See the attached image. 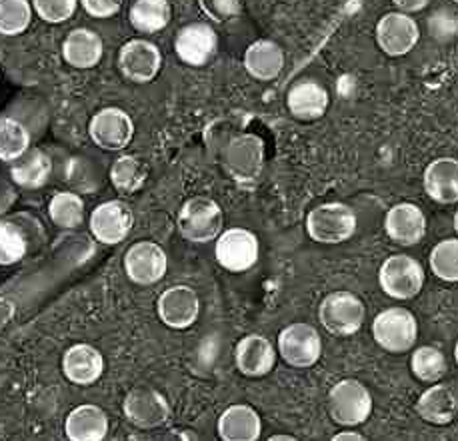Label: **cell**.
Returning <instances> with one entry per match:
<instances>
[{"mask_svg":"<svg viewBox=\"0 0 458 441\" xmlns=\"http://www.w3.org/2000/svg\"><path fill=\"white\" fill-rule=\"evenodd\" d=\"M223 208L207 196H194L182 204L176 218V228L184 240L207 244L223 234Z\"/></svg>","mask_w":458,"mask_h":441,"instance_id":"obj_1","label":"cell"},{"mask_svg":"<svg viewBox=\"0 0 458 441\" xmlns=\"http://www.w3.org/2000/svg\"><path fill=\"white\" fill-rule=\"evenodd\" d=\"M328 412L338 426L356 428L372 413V395L359 379H341L328 392Z\"/></svg>","mask_w":458,"mask_h":441,"instance_id":"obj_2","label":"cell"},{"mask_svg":"<svg viewBox=\"0 0 458 441\" xmlns=\"http://www.w3.org/2000/svg\"><path fill=\"white\" fill-rule=\"evenodd\" d=\"M307 232L318 244H343L356 232V214L343 202L320 204L310 210L307 218Z\"/></svg>","mask_w":458,"mask_h":441,"instance_id":"obj_3","label":"cell"},{"mask_svg":"<svg viewBox=\"0 0 458 441\" xmlns=\"http://www.w3.org/2000/svg\"><path fill=\"white\" fill-rule=\"evenodd\" d=\"M364 318H367L364 304L352 292H333L320 302L318 320L322 328L333 336H354L362 328Z\"/></svg>","mask_w":458,"mask_h":441,"instance_id":"obj_4","label":"cell"},{"mask_svg":"<svg viewBox=\"0 0 458 441\" xmlns=\"http://www.w3.org/2000/svg\"><path fill=\"white\" fill-rule=\"evenodd\" d=\"M375 342L390 354L411 352L419 337L417 318L406 308H388L372 321Z\"/></svg>","mask_w":458,"mask_h":441,"instance_id":"obj_5","label":"cell"},{"mask_svg":"<svg viewBox=\"0 0 458 441\" xmlns=\"http://www.w3.org/2000/svg\"><path fill=\"white\" fill-rule=\"evenodd\" d=\"M378 284L393 300H412L424 286V268L419 260L396 254L385 260L378 271Z\"/></svg>","mask_w":458,"mask_h":441,"instance_id":"obj_6","label":"cell"},{"mask_svg":"<svg viewBox=\"0 0 458 441\" xmlns=\"http://www.w3.org/2000/svg\"><path fill=\"white\" fill-rule=\"evenodd\" d=\"M265 166V142L257 134H241L225 148V168L236 182L250 184Z\"/></svg>","mask_w":458,"mask_h":441,"instance_id":"obj_7","label":"cell"},{"mask_svg":"<svg viewBox=\"0 0 458 441\" xmlns=\"http://www.w3.org/2000/svg\"><path fill=\"white\" fill-rule=\"evenodd\" d=\"M259 237L244 228H228L216 237V260L226 271L242 274L259 262Z\"/></svg>","mask_w":458,"mask_h":441,"instance_id":"obj_8","label":"cell"},{"mask_svg":"<svg viewBox=\"0 0 458 441\" xmlns=\"http://www.w3.org/2000/svg\"><path fill=\"white\" fill-rule=\"evenodd\" d=\"M278 352L293 368H312L322 355L318 329L310 324H291L278 334Z\"/></svg>","mask_w":458,"mask_h":441,"instance_id":"obj_9","label":"cell"},{"mask_svg":"<svg viewBox=\"0 0 458 441\" xmlns=\"http://www.w3.org/2000/svg\"><path fill=\"white\" fill-rule=\"evenodd\" d=\"M123 410L126 420L140 429H157L166 423L171 415V405L158 389L150 386H139L124 397Z\"/></svg>","mask_w":458,"mask_h":441,"instance_id":"obj_10","label":"cell"},{"mask_svg":"<svg viewBox=\"0 0 458 441\" xmlns=\"http://www.w3.org/2000/svg\"><path fill=\"white\" fill-rule=\"evenodd\" d=\"M168 258L163 245L142 240L132 244L124 254V271L131 282L139 286H152L165 278Z\"/></svg>","mask_w":458,"mask_h":441,"instance_id":"obj_11","label":"cell"},{"mask_svg":"<svg viewBox=\"0 0 458 441\" xmlns=\"http://www.w3.org/2000/svg\"><path fill=\"white\" fill-rule=\"evenodd\" d=\"M163 66V54H160L155 42L134 38L121 48L118 53V68L129 82L147 84L157 79Z\"/></svg>","mask_w":458,"mask_h":441,"instance_id":"obj_12","label":"cell"},{"mask_svg":"<svg viewBox=\"0 0 458 441\" xmlns=\"http://www.w3.org/2000/svg\"><path fill=\"white\" fill-rule=\"evenodd\" d=\"M134 226L131 206L123 200H108L100 204L90 214V232L100 244L113 245L129 237Z\"/></svg>","mask_w":458,"mask_h":441,"instance_id":"obj_13","label":"cell"},{"mask_svg":"<svg viewBox=\"0 0 458 441\" xmlns=\"http://www.w3.org/2000/svg\"><path fill=\"white\" fill-rule=\"evenodd\" d=\"M419 38V24L406 12H388L377 24V45L388 56L409 54Z\"/></svg>","mask_w":458,"mask_h":441,"instance_id":"obj_14","label":"cell"},{"mask_svg":"<svg viewBox=\"0 0 458 441\" xmlns=\"http://www.w3.org/2000/svg\"><path fill=\"white\" fill-rule=\"evenodd\" d=\"M89 134L98 148L123 150L134 138V122L121 108H103L92 116Z\"/></svg>","mask_w":458,"mask_h":441,"instance_id":"obj_15","label":"cell"},{"mask_svg":"<svg viewBox=\"0 0 458 441\" xmlns=\"http://www.w3.org/2000/svg\"><path fill=\"white\" fill-rule=\"evenodd\" d=\"M158 318L173 329H186L199 320L200 300L189 286H173L158 295Z\"/></svg>","mask_w":458,"mask_h":441,"instance_id":"obj_16","label":"cell"},{"mask_svg":"<svg viewBox=\"0 0 458 441\" xmlns=\"http://www.w3.org/2000/svg\"><path fill=\"white\" fill-rule=\"evenodd\" d=\"M216 46V32L207 22L186 24L174 38L176 56L189 66H205L215 56Z\"/></svg>","mask_w":458,"mask_h":441,"instance_id":"obj_17","label":"cell"},{"mask_svg":"<svg viewBox=\"0 0 458 441\" xmlns=\"http://www.w3.org/2000/svg\"><path fill=\"white\" fill-rule=\"evenodd\" d=\"M385 230L398 245H417L427 236V216L417 204H396L386 212Z\"/></svg>","mask_w":458,"mask_h":441,"instance_id":"obj_18","label":"cell"},{"mask_svg":"<svg viewBox=\"0 0 458 441\" xmlns=\"http://www.w3.org/2000/svg\"><path fill=\"white\" fill-rule=\"evenodd\" d=\"M105 371V358L95 345L76 344L63 355V373L74 386H92Z\"/></svg>","mask_w":458,"mask_h":441,"instance_id":"obj_19","label":"cell"},{"mask_svg":"<svg viewBox=\"0 0 458 441\" xmlns=\"http://www.w3.org/2000/svg\"><path fill=\"white\" fill-rule=\"evenodd\" d=\"M234 362L241 373L249 378H262L273 371L276 363V352L270 339L259 334H250L236 344Z\"/></svg>","mask_w":458,"mask_h":441,"instance_id":"obj_20","label":"cell"},{"mask_svg":"<svg viewBox=\"0 0 458 441\" xmlns=\"http://www.w3.org/2000/svg\"><path fill=\"white\" fill-rule=\"evenodd\" d=\"M103 38L98 37V32L90 29H74L63 42V58L66 64H71L72 68H81V71L95 68L103 61Z\"/></svg>","mask_w":458,"mask_h":441,"instance_id":"obj_21","label":"cell"},{"mask_svg":"<svg viewBox=\"0 0 458 441\" xmlns=\"http://www.w3.org/2000/svg\"><path fill=\"white\" fill-rule=\"evenodd\" d=\"M424 192L438 204L458 202V160L437 158L424 170Z\"/></svg>","mask_w":458,"mask_h":441,"instance_id":"obj_22","label":"cell"},{"mask_svg":"<svg viewBox=\"0 0 458 441\" xmlns=\"http://www.w3.org/2000/svg\"><path fill=\"white\" fill-rule=\"evenodd\" d=\"M108 434V415L95 404H82L66 415L64 436L71 441H100Z\"/></svg>","mask_w":458,"mask_h":441,"instance_id":"obj_23","label":"cell"},{"mask_svg":"<svg viewBox=\"0 0 458 441\" xmlns=\"http://www.w3.org/2000/svg\"><path fill=\"white\" fill-rule=\"evenodd\" d=\"M218 436L225 441H257L262 434V421L250 405L236 404L226 407L218 418Z\"/></svg>","mask_w":458,"mask_h":441,"instance_id":"obj_24","label":"cell"},{"mask_svg":"<svg viewBox=\"0 0 458 441\" xmlns=\"http://www.w3.org/2000/svg\"><path fill=\"white\" fill-rule=\"evenodd\" d=\"M328 92L315 80H301L288 92L286 104L299 121H318L328 110Z\"/></svg>","mask_w":458,"mask_h":441,"instance_id":"obj_25","label":"cell"},{"mask_svg":"<svg viewBox=\"0 0 458 441\" xmlns=\"http://www.w3.org/2000/svg\"><path fill=\"white\" fill-rule=\"evenodd\" d=\"M284 53L273 40H257L244 53V68L260 82L275 80L283 72Z\"/></svg>","mask_w":458,"mask_h":441,"instance_id":"obj_26","label":"cell"},{"mask_svg":"<svg viewBox=\"0 0 458 441\" xmlns=\"http://www.w3.org/2000/svg\"><path fill=\"white\" fill-rule=\"evenodd\" d=\"M13 180L27 190L42 188L53 174V162L45 150L30 148L27 154H22L19 160H14L11 168Z\"/></svg>","mask_w":458,"mask_h":441,"instance_id":"obj_27","label":"cell"},{"mask_svg":"<svg viewBox=\"0 0 458 441\" xmlns=\"http://www.w3.org/2000/svg\"><path fill=\"white\" fill-rule=\"evenodd\" d=\"M417 412L432 426H446L456 418L458 400L446 386H432L419 397Z\"/></svg>","mask_w":458,"mask_h":441,"instance_id":"obj_28","label":"cell"},{"mask_svg":"<svg viewBox=\"0 0 458 441\" xmlns=\"http://www.w3.org/2000/svg\"><path fill=\"white\" fill-rule=\"evenodd\" d=\"M171 4L168 0H134L129 12V21L139 32H158L171 22Z\"/></svg>","mask_w":458,"mask_h":441,"instance_id":"obj_29","label":"cell"},{"mask_svg":"<svg viewBox=\"0 0 458 441\" xmlns=\"http://www.w3.org/2000/svg\"><path fill=\"white\" fill-rule=\"evenodd\" d=\"M148 178V168L137 156H121L110 166V182L123 194L139 192Z\"/></svg>","mask_w":458,"mask_h":441,"instance_id":"obj_30","label":"cell"},{"mask_svg":"<svg viewBox=\"0 0 458 441\" xmlns=\"http://www.w3.org/2000/svg\"><path fill=\"white\" fill-rule=\"evenodd\" d=\"M30 150V132L11 116H0V160L14 162Z\"/></svg>","mask_w":458,"mask_h":441,"instance_id":"obj_31","label":"cell"},{"mask_svg":"<svg viewBox=\"0 0 458 441\" xmlns=\"http://www.w3.org/2000/svg\"><path fill=\"white\" fill-rule=\"evenodd\" d=\"M48 216L58 228L72 230L84 220V202L76 192H58L48 202Z\"/></svg>","mask_w":458,"mask_h":441,"instance_id":"obj_32","label":"cell"},{"mask_svg":"<svg viewBox=\"0 0 458 441\" xmlns=\"http://www.w3.org/2000/svg\"><path fill=\"white\" fill-rule=\"evenodd\" d=\"M411 370L414 376L427 384H437L445 378L448 370V363L445 354L435 345H422L419 350L412 352L411 358Z\"/></svg>","mask_w":458,"mask_h":441,"instance_id":"obj_33","label":"cell"},{"mask_svg":"<svg viewBox=\"0 0 458 441\" xmlns=\"http://www.w3.org/2000/svg\"><path fill=\"white\" fill-rule=\"evenodd\" d=\"M32 4L29 0H0V34L19 37L30 27Z\"/></svg>","mask_w":458,"mask_h":441,"instance_id":"obj_34","label":"cell"},{"mask_svg":"<svg viewBox=\"0 0 458 441\" xmlns=\"http://www.w3.org/2000/svg\"><path fill=\"white\" fill-rule=\"evenodd\" d=\"M430 270L445 282H458V237H446L432 248Z\"/></svg>","mask_w":458,"mask_h":441,"instance_id":"obj_35","label":"cell"},{"mask_svg":"<svg viewBox=\"0 0 458 441\" xmlns=\"http://www.w3.org/2000/svg\"><path fill=\"white\" fill-rule=\"evenodd\" d=\"M27 256V240L19 226L0 222V266H13Z\"/></svg>","mask_w":458,"mask_h":441,"instance_id":"obj_36","label":"cell"},{"mask_svg":"<svg viewBox=\"0 0 458 441\" xmlns=\"http://www.w3.org/2000/svg\"><path fill=\"white\" fill-rule=\"evenodd\" d=\"M32 6L45 22L61 24L74 14L79 0H32Z\"/></svg>","mask_w":458,"mask_h":441,"instance_id":"obj_37","label":"cell"},{"mask_svg":"<svg viewBox=\"0 0 458 441\" xmlns=\"http://www.w3.org/2000/svg\"><path fill=\"white\" fill-rule=\"evenodd\" d=\"M199 6L212 22L223 24L241 14L242 0H199Z\"/></svg>","mask_w":458,"mask_h":441,"instance_id":"obj_38","label":"cell"},{"mask_svg":"<svg viewBox=\"0 0 458 441\" xmlns=\"http://www.w3.org/2000/svg\"><path fill=\"white\" fill-rule=\"evenodd\" d=\"M84 12L92 19H113L121 12L123 0H81Z\"/></svg>","mask_w":458,"mask_h":441,"instance_id":"obj_39","label":"cell"},{"mask_svg":"<svg viewBox=\"0 0 458 441\" xmlns=\"http://www.w3.org/2000/svg\"><path fill=\"white\" fill-rule=\"evenodd\" d=\"M14 312H16L14 304L8 298H4V295H0V332L11 324V320L14 318Z\"/></svg>","mask_w":458,"mask_h":441,"instance_id":"obj_40","label":"cell"},{"mask_svg":"<svg viewBox=\"0 0 458 441\" xmlns=\"http://www.w3.org/2000/svg\"><path fill=\"white\" fill-rule=\"evenodd\" d=\"M396 8H401V12L412 14V12H420L428 6L430 0H393Z\"/></svg>","mask_w":458,"mask_h":441,"instance_id":"obj_41","label":"cell"},{"mask_svg":"<svg viewBox=\"0 0 458 441\" xmlns=\"http://www.w3.org/2000/svg\"><path fill=\"white\" fill-rule=\"evenodd\" d=\"M333 439L335 441H364L367 437L362 434H356V431H341V434H336Z\"/></svg>","mask_w":458,"mask_h":441,"instance_id":"obj_42","label":"cell"},{"mask_svg":"<svg viewBox=\"0 0 458 441\" xmlns=\"http://www.w3.org/2000/svg\"><path fill=\"white\" fill-rule=\"evenodd\" d=\"M296 437L294 436H273L270 437V441H294Z\"/></svg>","mask_w":458,"mask_h":441,"instance_id":"obj_43","label":"cell"},{"mask_svg":"<svg viewBox=\"0 0 458 441\" xmlns=\"http://www.w3.org/2000/svg\"><path fill=\"white\" fill-rule=\"evenodd\" d=\"M454 230H456V234H458V208H456V212H454Z\"/></svg>","mask_w":458,"mask_h":441,"instance_id":"obj_44","label":"cell"},{"mask_svg":"<svg viewBox=\"0 0 458 441\" xmlns=\"http://www.w3.org/2000/svg\"><path fill=\"white\" fill-rule=\"evenodd\" d=\"M454 360H456V363H458V342H456V345H454Z\"/></svg>","mask_w":458,"mask_h":441,"instance_id":"obj_45","label":"cell"},{"mask_svg":"<svg viewBox=\"0 0 458 441\" xmlns=\"http://www.w3.org/2000/svg\"><path fill=\"white\" fill-rule=\"evenodd\" d=\"M454 3H456V4H458V0H454Z\"/></svg>","mask_w":458,"mask_h":441,"instance_id":"obj_46","label":"cell"}]
</instances>
